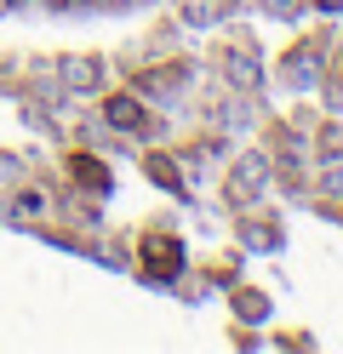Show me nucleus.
<instances>
[{"mask_svg": "<svg viewBox=\"0 0 343 354\" xmlns=\"http://www.w3.org/2000/svg\"><path fill=\"white\" fill-rule=\"evenodd\" d=\"M40 212H46V194H35V189L12 194V217H40Z\"/></svg>", "mask_w": 343, "mask_h": 354, "instance_id": "nucleus-14", "label": "nucleus"}, {"mask_svg": "<svg viewBox=\"0 0 343 354\" xmlns=\"http://www.w3.org/2000/svg\"><path fill=\"white\" fill-rule=\"evenodd\" d=\"M69 177H75V183H86V194H109V189H114L109 166H98L91 154H69Z\"/></svg>", "mask_w": 343, "mask_h": 354, "instance_id": "nucleus-9", "label": "nucleus"}, {"mask_svg": "<svg viewBox=\"0 0 343 354\" xmlns=\"http://www.w3.org/2000/svg\"><path fill=\"white\" fill-rule=\"evenodd\" d=\"M17 171H23V166L12 160V154H0V189H12V183H17Z\"/></svg>", "mask_w": 343, "mask_h": 354, "instance_id": "nucleus-17", "label": "nucleus"}, {"mask_svg": "<svg viewBox=\"0 0 343 354\" xmlns=\"http://www.w3.org/2000/svg\"><path fill=\"white\" fill-rule=\"evenodd\" d=\"M269 177H274V154L269 149H240L235 166H229V177H223V201L235 212H252V201L269 189Z\"/></svg>", "mask_w": 343, "mask_h": 354, "instance_id": "nucleus-1", "label": "nucleus"}, {"mask_svg": "<svg viewBox=\"0 0 343 354\" xmlns=\"http://www.w3.org/2000/svg\"><path fill=\"white\" fill-rule=\"evenodd\" d=\"M103 80H109V63H103L98 52H69V57H58L63 97H91V92H103Z\"/></svg>", "mask_w": 343, "mask_h": 354, "instance_id": "nucleus-2", "label": "nucleus"}, {"mask_svg": "<svg viewBox=\"0 0 343 354\" xmlns=\"http://www.w3.org/2000/svg\"><path fill=\"white\" fill-rule=\"evenodd\" d=\"M143 252H149V263H143V274H149V280H166V274L183 269V240H177L172 229H166V234L155 229V234L143 240Z\"/></svg>", "mask_w": 343, "mask_h": 354, "instance_id": "nucleus-7", "label": "nucleus"}, {"mask_svg": "<svg viewBox=\"0 0 343 354\" xmlns=\"http://www.w3.org/2000/svg\"><path fill=\"white\" fill-rule=\"evenodd\" d=\"M177 24L183 29H212V24H223V6H218V0H183Z\"/></svg>", "mask_w": 343, "mask_h": 354, "instance_id": "nucleus-11", "label": "nucleus"}, {"mask_svg": "<svg viewBox=\"0 0 343 354\" xmlns=\"http://www.w3.org/2000/svg\"><path fill=\"white\" fill-rule=\"evenodd\" d=\"M218 69H223V80L235 86V92H246V97H258V92H263V57L252 52V46H229Z\"/></svg>", "mask_w": 343, "mask_h": 354, "instance_id": "nucleus-4", "label": "nucleus"}, {"mask_svg": "<svg viewBox=\"0 0 343 354\" xmlns=\"http://www.w3.org/2000/svg\"><path fill=\"white\" fill-rule=\"evenodd\" d=\"M235 315H240V320H269V297H263V292H246V286H235Z\"/></svg>", "mask_w": 343, "mask_h": 354, "instance_id": "nucleus-13", "label": "nucleus"}, {"mask_svg": "<svg viewBox=\"0 0 343 354\" xmlns=\"http://www.w3.org/2000/svg\"><path fill=\"white\" fill-rule=\"evenodd\" d=\"M240 240H246V252H281L286 246V240H281V223H269V217H263V223H258V217H240Z\"/></svg>", "mask_w": 343, "mask_h": 354, "instance_id": "nucleus-8", "label": "nucleus"}, {"mask_svg": "<svg viewBox=\"0 0 343 354\" xmlns=\"http://www.w3.org/2000/svg\"><path fill=\"white\" fill-rule=\"evenodd\" d=\"M195 80V63H172V69H155V75H143L137 80V92H143V103H177L183 97V86Z\"/></svg>", "mask_w": 343, "mask_h": 354, "instance_id": "nucleus-5", "label": "nucleus"}, {"mask_svg": "<svg viewBox=\"0 0 343 354\" xmlns=\"http://www.w3.org/2000/svg\"><path fill=\"white\" fill-rule=\"evenodd\" d=\"M320 149H326V160H337V154H343V126H337V120L320 126Z\"/></svg>", "mask_w": 343, "mask_h": 354, "instance_id": "nucleus-15", "label": "nucleus"}, {"mask_svg": "<svg viewBox=\"0 0 343 354\" xmlns=\"http://www.w3.org/2000/svg\"><path fill=\"white\" fill-rule=\"evenodd\" d=\"M143 171L155 177V183H166L172 194H183V201H189V183H183V166L172 160V154H149V160H143Z\"/></svg>", "mask_w": 343, "mask_h": 354, "instance_id": "nucleus-10", "label": "nucleus"}, {"mask_svg": "<svg viewBox=\"0 0 343 354\" xmlns=\"http://www.w3.org/2000/svg\"><path fill=\"white\" fill-rule=\"evenodd\" d=\"M320 75H326V52L320 46H292L286 63H281L286 92H320Z\"/></svg>", "mask_w": 343, "mask_h": 354, "instance_id": "nucleus-3", "label": "nucleus"}, {"mask_svg": "<svg viewBox=\"0 0 343 354\" xmlns=\"http://www.w3.org/2000/svg\"><path fill=\"white\" fill-rule=\"evenodd\" d=\"M315 6H320V12H343V0H315Z\"/></svg>", "mask_w": 343, "mask_h": 354, "instance_id": "nucleus-18", "label": "nucleus"}, {"mask_svg": "<svg viewBox=\"0 0 343 354\" xmlns=\"http://www.w3.org/2000/svg\"><path fill=\"white\" fill-rule=\"evenodd\" d=\"M320 194H332V201H343V166H326V171H320Z\"/></svg>", "mask_w": 343, "mask_h": 354, "instance_id": "nucleus-16", "label": "nucleus"}, {"mask_svg": "<svg viewBox=\"0 0 343 354\" xmlns=\"http://www.w3.org/2000/svg\"><path fill=\"white\" fill-rule=\"evenodd\" d=\"M320 97H326L332 115H343V52L326 63V75H320Z\"/></svg>", "mask_w": 343, "mask_h": 354, "instance_id": "nucleus-12", "label": "nucleus"}, {"mask_svg": "<svg viewBox=\"0 0 343 354\" xmlns=\"http://www.w3.org/2000/svg\"><path fill=\"white\" fill-rule=\"evenodd\" d=\"M103 120H109L114 131H132V138H149V131H155V120H149L143 97H132V92H121V97H103Z\"/></svg>", "mask_w": 343, "mask_h": 354, "instance_id": "nucleus-6", "label": "nucleus"}]
</instances>
